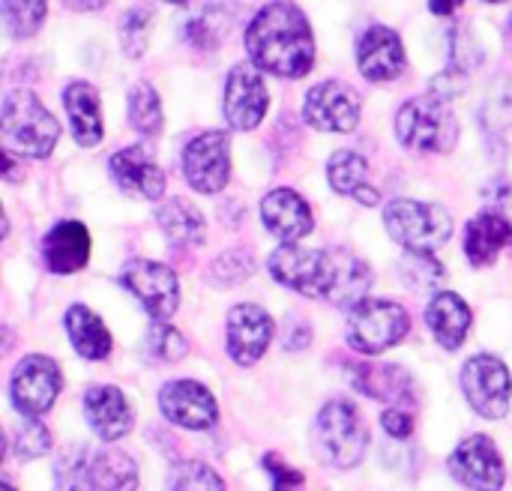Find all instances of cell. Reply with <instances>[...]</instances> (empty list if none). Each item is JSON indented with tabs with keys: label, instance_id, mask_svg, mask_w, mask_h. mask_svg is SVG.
<instances>
[{
	"label": "cell",
	"instance_id": "obj_1",
	"mask_svg": "<svg viewBox=\"0 0 512 491\" xmlns=\"http://www.w3.org/2000/svg\"><path fill=\"white\" fill-rule=\"evenodd\" d=\"M246 51L261 72L303 78L315 63V36L306 15L291 0H273L252 18Z\"/></svg>",
	"mask_w": 512,
	"mask_h": 491
},
{
	"label": "cell",
	"instance_id": "obj_2",
	"mask_svg": "<svg viewBox=\"0 0 512 491\" xmlns=\"http://www.w3.org/2000/svg\"><path fill=\"white\" fill-rule=\"evenodd\" d=\"M0 123L6 150L30 159H45L60 138L57 120L30 90H9L3 96Z\"/></svg>",
	"mask_w": 512,
	"mask_h": 491
},
{
	"label": "cell",
	"instance_id": "obj_3",
	"mask_svg": "<svg viewBox=\"0 0 512 491\" xmlns=\"http://www.w3.org/2000/svg\"><path fill=\"white\" fill-rule=\"evenodd\" d=\"M384 225L390 237L405 246L411 255H432L441 249L453 234V219L441 204L426 201H390L384 207Z\"/></svg>",
	"mask_w": 512,
	"mask_h": 491
},
{
	"label": "cell",
	"instance_id": "obj_4",
	"mask_svg": "<svg viewBox=\"0 0 512 491\" xmlns=\"http://www.w3.org/2000/svg\"><path fill=\"white\" fill-rule=\"evenodd\" d=\"M315 441H318V453L327 465L348 471L363 462L366 447H369V429L354 402L336 399V402L324 405V411L318 414Z\"/></svg>",
	"mask_w": 512,
	"mask_h": 491
},
{
	"label": "cell",
	"instance_id": "obj_5",
	"mask_svg": "<svg viewBox=\"0 0 512 491\" xmlns=\"http://www.w3.org/2000/svg\"><path fill=\"white\" fill-rule=\"evenodd\" d=\"M396 138L417 153H447L459 138V123L438 96L408 99L396 114Z\"/></svg>",
	"mask_w": 512,
	"mask_h": 491
},
{
	"label": "cell",
	"instance_id": "obj_6",
	"mask_svg": "<svg viewBox=\"0 0 512 491\" xmlns=\"http://www.w3.org/2000/svg\"><path fill=\"white\" fill-rule=\"evenodd\" d=\"M411 330L408 309L393 300H363L348 315V342L360 354H384Z\"/></svg>",
	"mask_w": 512,
	"mask_h": 491
},
{
	"label": "cell",
	"instance_id": "obj_7",
	"mask_svg": "<svg viewBox=\"0 0 512 491\" xmlns=\"http://www.w3.org/2000/svg\"><path fill=\"white\" fill-rule=\"evenodd\" d=\"M462 393L480 417L501 420L510 411V369L492 354H477L462 369Z\"/></svg>",
	"mask_w": 512,
	"mask_h": 491
},
{
	"label": "cell",
	"instance_id": "obj_8",
	"mask_svg": "<svg viewBox=\"0 0 512 491\" xmlns=\"http://www.w3.org/2000/svg\"><path fill=\"white\" fill-rule=\"evenodd\" d=\"M63 387L60 378V366L42 354H30L24 357L9 381L12 390V405L21 417L39 420L42 414L51 411V405L57 402V393Z\"/></svg>",
	"mask_w": 512,
	"mask_h": 491
},
{
	"label": "cell",
	"instance_id": "obj_9",
	"mask_svg": "<svg viewBox=\"0 0 512 491\" xmlns=\"http://www.w3.org/2000/svg\"><path fill=\"white\" fill-rule=\"evenodd\" d=\"M120 282H123V288L132 297H138V303L147 309V315L156 324H165L177 312L180 288H177V276H174L171 267L156 264V261L135 258V261H129L123 267Z\"/></svg>",
	"mask_w": 512,
	"mask_h": 491
},
{
	"label": "cell",
	"instance_id": "obj_10",
	"mask_svg": "<svg viewBox=\"0 0 512 491\" xmlns=\"http://www.w3.org/2000/svg\"><path fill=\"white\" fill-rule=\"evenodd\" d=\"M183 174L195 192H222L231 177V138L216 129L192 138L183 150Z\"/></svg>",
	"mask_w": 512,
	"mask_h": 491
},
{
	"label": "cell",
	"instance_id": "obj_11",
	"mask_svg": "<svg viewBox=\"0 0 512 491\" xmlns=\"http://www.w3.org/2000/svg\"><path fill=\"white\" fill-rule=\"evenodd\" d=\"M267 270L279 285H285L303 297H324L327 249H303V246L285 243L270 255Z\"/></svg>",
	"mask_w": 512,
	"mask_h": 491
},
{
	"label": "cell",
	"instance_id": "obj_12",
	"mask_svg": "<svg viewBox=\"0 0 512 491\" xmlns=\"http://www.w3.org/2000/svg\"><path fill=\"white\" fill-rule=\"evenodd\" d=\"M450 471L471 491H501L504 480H507L504 459H501L495 441L486 435H474V438L462 441L456 447V453L450 456Z\"/></svg>",
	"mask_w": 512,
	"mask_h": 491
},
{
	"label": "cell",
	"instance_id": "obj_13",
	"mask_svg": "<svg viewBox=\"0 0 512 491\" xmlns=\"http://www.w3.org/2000/svg\"><path fill=\"white\" fill-rule=\"evenodd\" d=\"M267 84L255 63H237L225 84V117L234 129L249 132L267 114Z\"/></svg>",
	"mask_w": 512,
	"mask_h": 491
},
{
	"label": "cell",
	"instance_id": "obj_14",
	"mask_svg": "<svg viewBox=\"0 0 512 491\" xmlns=\"http://www.w3.org/2000/svg\"><path fill=\"white\" fill-rule=\"evenodd\" d=\"M303 114L321 132H351L360 123V99L342 81H321L306 93Z\"/></svg>",
	"mask_w": 512,
	"mask_h": 491
},
{
	"label": "cell",
	"instance_id": "obj_15",
	"mask_svg": "<svg viewBox=\"0 0 512 491\" xmlns=\"http://www.w3.org/2000/svg\"><path fill=\"white\" fill-rule=\"evenodd\" d=\"M159 408L168 423L189 429V432H204L213 429L219 420V408L213 393L198 384V381H171L159 393Z\"/></svg>",
	"mask_w": 512,
	"mask_h": 491
},
{
	"label": "cell",
	"instance_id": "obj_16",
	"mask_svg": "<svg viewBox=\"0 0 512 491\" xmlns=\"http://www.w3.org/2000/svg\"><path fill=\"white\" fill-rule=\"evenodd\" d=\"M273 342V318L255 306L240 303L228 315V354L237 366H255Z\"/></svg>",
	"mask_w": 512,
	"mask_h": 491
},
{
	"label": "cell",
	"instance_id": "obj_17",
	"mask_svg": "<svg viewBox=\"0 0 512 491\" xmlns=\"http://www.w3.org/2000/svg\"><path fill=\"white\" fill-rule=\"evenodd\" d=\"M357 66L369 81H393L405 72V45L396 30L375 24L357 42Z\"/></svg>",
	"mask_w": 512,
	"mask_h": 491
},
{
	"label": "cell",
	"instance_id": "obj_18",
	"mask_svg": "<svg viewBox=\"0 0 512 491\" xmlns=\"http://www.w3.org/2000/svg\"><path fill=\"white\" fill-rule=\"evenodd\" d=\"M369 285H372V270L366 261H360L348 249H327L324 300H330L342 309H354L366 300Z\"/></svg>",
	"mask_w": 512,
	"mask_h": 491
},
{
	"label": "cell",
	"instance_id": "obj_19",
	"mask_svg": "<svg viewBox=\"0 0 512 491\" xmlns=\"http://www.w3.org/2000/svg\"><path fill=\"white\" fill-rule=\"evenodd\" d=\"M261 222L282 243H297L306 234H312V228H315L309 204L294 189H273L270 195H264Z\"/></svg>",
	"mask_w": 512,
	"mask_h": 491
},
{
	"label": "cell",
	"instance_id": "obj_20",
	"mask_svg": "<svg viewBox=\"0 0 512 491\" xmlns=\"http://www.w3.org/2000/svg\"><path fill=\"white\" fill-rule=\"evenodd\" d=\"M111 177L114 183L138 198L159 201L165 192V171L153 162L144 147H126L111 156Z\"/></svg>",
	"mask_w": 512,
	"mask_h": 491
},
{
	"label": "cell",
	"instance_id": "obj_21",
	"mask_svg": "<svg viewBox=\"0 0 512 491\" xmlns=\"http://www.w3.org/2000/svg\"><path fill=\"white\" fill-rule=\"evenodd\" d=\"M42 258L54 276L78 273L90 258V234L81 222L63 219L42 240Z\"/></svg>",
	"mask_w": 512,
	"mask_h": 491
},
{
	"label": "cell",
	"instance_id": "obj_22",
	"mask_svg": "<svg viewBox=\"0 0 512 491\" xmlns=\"http://www.w3.org/2000/svg\"><path fill=\"white\" fill-rule=\"evenodd\" d=\"M84 414L102 441H120L132 429V408L117 387H90L84 396Z\"/></svg>",
	"mask_w": 512,
	"mask_h": 491
},
{
	"label": "cell",
	"instance_id": "obj_23",
	"mask_svg": "<svg viewBox=\"0 0 512 491\" xmlns=\"http://www.w3.org/2000/svg\"><path fill=\"white\" fill-rule=\"evenodd\" d=\"M426 324L441 348L456 351V348H462V342L471 330V309L459 294L441 291L426 306Z\"/></svg>",
	"mask_w": 512,
	"mask_h": 491
},
{
	"label": "cell",
	"instance_id": "obj_24",
	"mask_svg": "<svg viewBox=\"0 0 512 491\" xmlns=\"http://www.w3.org/2000/svg\"><path fill=\"white\" fill-rule=\"evenodd\" d=\"M512 243V225L507 216L486 210L480 216L471 219L468 231H465V255L474 267H489L501 249H507Z\"/></svg>",
	"mask_w": 512,
	"mask_h": 491
},
{
	"label": "cell",
	"instance_id": "obj_25",
	"mask_svg": "<svg viewBox=\"0 0 512 491\" xmlns=\"http://www.w3.org/2000/svg\"><path fill=\"white\" fill-rule=\"evenodd\" d=\"M63 105L69 114L72 135L81 147H96L102 141V108L99 93L87 81H72L63 90Z\"/></svg>",
	"mask_w": 512,
	"mask_h": 491
},
{
	"label": "cell",
	"instance_id": "obj_26",
	"mask_svg": "<svg viewBox=\"0 0 512 491\" xmlns=\"http://www.w3.org/2000/svg\"><path fill=\"white\" fill-rule=\"evenodd\" d=\"M354 387L366 393L369 399L387 402V405H408L414 399V381L402 366L384 363V366H354Z\"/></svg>",
	"mask_w": 512,
	"mask_h": 491
},
{
	"label": "cell",
	"instance_id": "obj_27",
	"mask_svg": "<svg viewBox=\"0 0 512 491\" xmlns=\"http://www.w3.org/2000/svg\"><path fill=\"white\" fill-rule=\"evenodd\" d=\"M87 491H135L138 489V465L123 450H99L84 462Z\"/></svg>",
	"mask_w": 512,
	"mask_h": 491
},
{
	"label": "cell",
	"instance_id": "obj_28",
	"mask_svg": "<svg viewBox=\"0 0 512 491\" xmlns=\"http://www.w3.org/2000/svg\"><path fill=\"white\" fill-rule=\"evenodd\" d=\"M66 333L72 339V348L84 360H105L111 354V333H108V327L84 303L69 306V312H66Z\"/></svg>",
	"mask_w": 512,
	"mask_h": 491
},
{
	"label": "cell",
	"instance_id": "obj_29",
	"mask_svg": "<svg viewBox=\"0 0 512 491\" xmlns=\"http://www.w3.org/2000/svg\"><path fill=\"white\" fill-rule=\"evenodd\" d=\"M162 234L174 243V246H201L204 243V216L198 213L195 204L183 201V198H171L159 207L156 213Z\"/></svg>",
	"mask_w": 512,
	"mask_h": 491
},
{
	"label": "cell",
	"instance_id": "obj_30",
	"mask_svg": "<svg viewBox=\"0 0 512 491\" xmlns=\"http://www.w3.org/2000/svg\"><path fill=\"white\" fill-rule=\"evenodd\" d=\"M327 177H330V186L339 192V195H357L369 177V165L360 153L354 150H336L327 162Z\"/></svg>",
	"mask_w": 512,
	"mask_h": 491
},
{
	"label": "cell",
	"instance_id": "obj_31",
	"mask_svg": "<svg viewBox=\"0 0 512 491\" xmlns=\"http://www.w3.org/2000/svg\"><path fill=\"white\" fill-rule=\"evenodd\" d=\"M129 123L135 126V132L153 138L162 129V102L159 93L153 90V84L138 81L129 90Z\"/></svg>",
	"mask_w": 512,
	"mask_h": 491
},
{
	"label": "cell",
	"instance_id": "obj_32",
	"mask_svg": "<svg viewBox=\"0 0 512 491\" xmlns=\"http://www.w3.org/2000/svg\"><path fill=\"white\" fill-rule=\"evenodd\" d=\"M48 15V0H3V24L12 39H30Z\"/></svg>",
	"mask_w": 512,
	"mask_h": 491
},
{
	"label": "cell",
	"instance_id": "obj_33",
	"mask_svg": "<svg viewBox=\"0 0 512 491\" xmlns=\"http://www.w3.org/2000/svg\"><path fill=\"white\" fill-rule=\"evenodd\" d=\"M168 491H225V480L204 462H183L171 471Z\"/></svg>",
	"mask_w": 512,
	"mask_h": 491
},
{
	"label": "cell",
	"instance_id": "obj_34",
	"mask_svg": "<svg viewBox=\"0 0 512 491\" xmlns=\"http://www.w3.org/2000/svg\"><path fill=\"white\" fill-rule=\"evenodd\" d=\"M150 27H153V12L147 6H135L123 15L120 21V45L129 57H141L150 39Z\"/></svg>",
	"mask_w": 512,
	"mask_h": 491
},
{
	"label": "cell",
	"instance_id": "obj_35",
	"mask_svg": "<svg viewBox=\"0 0 512 491\" xmlns=\"http://www.w3.org/2000/svg\"><path fill=\"white\" fill-rule=\"evenodd\" d=\"M48 450H51V432L39 420L24 417V423H18L12 432V453L24 462V459H39Z\"/></svg>",
	"mask_w": 512,
	"mask_h": 491
},
{
	"label": "cell",
	"instance_id": "obj_36",
	"mask_svg": "<svg viewBox=\"0 0 512 491\" xmlns=\"http://www.w3.org/2000/svg\"><path fill=\"white\" fill-rule=\"evenodd\" d=\"M147 348H150L153 357H159V360H165V363H174V360L186 357V351H189L186 339H183L174 327H168V324H153V327H150V333H147Z\"/></svg>",
	"mask_w": 512,
	"mask_h": 491
},
{
	"label": "cell",
	"instance_id": "obj_37",
	"mask_svg": "<svg viewBox=\"0 0 512 491\" xmlns=\"http://www.w3.org/2000/svg\"><path fill=\"white\" fill-rule=\"evenodd\" d=\"M264 471L273 477V491H294L303 486V474L291 465H285L276 453L264 456Z\"/></svg>",
	"mask_w": 512,
	"mask_h": 491
},
{
	"label": "cell",
	"instance_id": "obj_38",
	"mask_svg": "<svg viewBox=\"0 0 512 491\" xmlns=\"http://www.w3.org/2000/svg\"><path fill=\"white\" fill-rule=\"evenodd\" d=\"M468 87V78H465V72L459 69V66H450L447 72H441L435 81H432V96H438V99H453V96H459L462 90Z\"/></svg>",
	"mask_w": 512,
	"mask_h": 491
},
{
	"label": "cell",
	"instance_id": "obj_39",
	"mask_svg": "<svg viewBox=\"0 0 512 491\" xmlns=\"http://www.w3.org/2000/svg\"><path fill=\"white\" fill-rule=\"evenodd\" d=\"M381 423H384V432H387L390 438H396V441H402V438H408V435L414 432V420H411V414L402 411V408H390V411L381 417Z\"/></svg>",
	"mask_w": 512,
	"mask_h": 491
},
{
	"label": "cell",
	"instance_id": "obj_40",
	"mask_svg": "<svg viewBox=\"0 0 512 491\" xmlns=\"http://www.w3.org/2000/svg\"><path fill=\"white\" fill-rule=\"evenodd\" d=\"M462 3H465V0H429V9H432L435 15H450V12H456Z\"/></svg>",
	"mask_w": 512,
	"mask_h": 491
},
{
	"label": "cell",
	"instance_id": "obj_41",
	"mask_svg": "<svg viewBox=\"0 0 512 491\" xmlns=\"http://www.w3.org/2000/svg\"><path fill=\"white\" fill-rule=\"evenodd\" d=\"M69 9H78V12H93V9H102L108 0H63Z\"/></svg>",
	"mask_w": 512,
	"mask_h": 491
},
{
	"label": "cell",
	"instance_id": "obj_42",
	"mask_svg": "<svg viewBox=\"0 0 512 491\" xmlns=\"http://www.w3.org/2000/svg\"><path fill=\"white\" fill-rule=\"evenodd\" d=\"M357 198H360L366 207H375V204H378V192H375V189H369V186H363V189L357 192Z\"/></svg>",
	"mask_w": 512,
	"mask_h": 491
},
{
	"label": "cell",
	"instance_id": "obj_43",
	"mask_svg": "<svg viewBox=\"0 0 512 491\" xmlns=\"http://www.w3.org/2000/svg\"><path fill=\"white\" fill-rule=\"evenodd\" d=\"M0 491H15V489H12L9 483H3V486H0Z\"/></svg>",
	"mask_w": 512,
	"mask_h": 491
},
{
	"label": "cell",
	"instance_id": "obj_44",
	"mask_svg": "<svg viewBox=\"0 0 512 491\" xmlns=\"http://www.w3.org/2000/svg\"><path fill=\"white\" fill-rule=\"evenodd\" d=\"M168 3H186V0H168Z\"/></svg>",
	"mask_w": 512,
	"mask_h": 491
},
{
	"label": "cell",
	"instance_id": "obj_45",
	"mask_svg": "<svg viewBox=\"0 0 512 491\" xmlns=\"http://www.w3.org/2000/svg\"><path fill=\"white\" fill-rule=\"evenodd\" d=\"M486 3H501V0H486Z\"/></svg>",
	"mask_w": 512,
	"mask_h": 491
}]
</instances>
